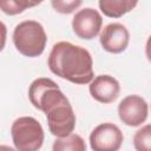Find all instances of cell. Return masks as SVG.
<instances>
[{"instance_id":"1","label":"cell","mask_w":151,"mask_h":151,"mask_svg":"<svg viewBox=\"0 0 151 151\" xmlns=\"http://www.w3.org/2000/svg\"><path fill=\"white\" fill-rule=\"evenodd\" d=\"M31 104L46 114L50 132L58 137L71 134L76 126V114L58 85L48 78H38L28 88Z\"/></svg>"},{"instance_id":"2","label":"cell","mask_w":151,"mask_h":151,"mask_svg":"<svg viewBox=\"0 0 151 151\" xmlns=\"http://www.w3.org/2000/svg\"><path fill=\"white\" fill-rule=\"evenodd\" d=\"M47 64L52 73L73 84H88L94 79L90 52L68 41H59L53 45Z\"/></svg>"},{"instance_id":"3","label":"cell","mask_w":151,"mask_h":151,"mask_svg":"<svg viewBox=\"0 0 151 151\" xmlns=\"http://www.w3.org/2000/svg\"><path fill=\"white\" fill-rule=\"evenodd\" d=\"M47 35L42 25L34 20H26L18 24L13 31V44L25 57L34 58L40 55L46 46Z\"/></svg>"},{"instance_id":"4","label":"cell","mask_w":151,"mask_h":151,"mask_svg":"<svg viewBox=\"0 0 151 151\" xmlns=\"http://www.w3.org/2000/svg\"><path fill=\"white\" fill-rule=\"evenodd\" d=\"M13 144L18 151H38L44 143L41 124L33 117H20L11 127Z\"/></svg>"},{"instance_id":"5","label":"cell","mask_w":151,"mask_h":151,"mask_svg":"<svg viewBox=\"0 0 151 151\" xmlns=\"http://www.w3.org/2000/svg\"><path fill=\"white\" fill-rule=\"evenodd\" d=\"M123 132L112 123H103L90 134V145L93 151H118L123 144Z\"/></svg>"},{"instance_id":"6","label":"cell","mask_w":151,"mask_h":151,"mask_svg":"<svg viewBox=\"0 0 151 151\" xmlns=\"http://www.w3.org/2000/svg\"><path fill=\"white\" fill-rule=\"evenodd\" d=\"M103 25V18L97 9L91 7L78 11L72 20V28L77 37L91 40L97 37Z\"/></svg>"},{"instance_id":"7","label":"cell","mask_w":151,"mask_h":151,"mask_svg":"<svg viewBox=\"0 0 151 151\" xmlns=\"http://www.w3.org/2000/svg\"><path fill=\"white\" fill-rule=\"evenodd\" d=\"M149 113V106L145 99L139 96L132 94L125 97L118 105V114L120 120L127 126L142 125Z\"/></svg>"},{"instance_id":"8","label":"cell","mask_w":151,"mask_h":151,"mask_svg":"<svg viewBox=\"0 0 151 151\" xmlns=\"http://www.w3.org/2000/svg\"><path fill=\"white\" fill-rule=\"evenodd\" d=\"M99 40L105 51L110 53H122L129 45L130 33L124 25L119 22H112L103 28Z\"/></svg>"},{"instance_id":"9","label":"cell","mask_w":151,"mask_h":151,"mask_svg":"<svg viewBox=\"0 0 151 151\" xmlns=\"http://www.w3.org/2000/svg\"><path fill=\"white\" fill-rule=\"evenodd\" d=\"M90 94L99 103L109 104L114 101L120 92V85L118 80L109 74H101L96 77L90 83Z\"/></svg>"},{"instance_id":"10","label":"cell","mask_w":151,"mask_h":151,"mask_svg":"<svg viewBox=\"0 0 151 151\" xmlns=\"http://www.w3.org/2000/svg\"><path fill=\"white\" fill-rule=\"evenodd\" d=\"M137 1L132 0H100L98 2L101 12L110 18H119L132 11L137 6Z\"/></svg>"},{"instance_id":"11","label":"cell","mask_w":151,"mask_h":151,"mask_svg":"<svg viewBox=\"0 0 151 151\" xmlns=\"http://www.w3.org/2000/svg\"><path fill=\"white\" fill-rule=\"evenodd\" d=\"M52 151H86V144L79 134L71 133L66 137L57 138L53 143Z\"/></svg>"},{"instance_id":"12","label":"cell","mask_w":151,"mask_h":151,"mask_svg":"<svg viewBox=\"0 0 151 151\" xmlns=\"http://www.w3.org/2000/svg\"><path fill=\"white\" fill-rule=\"evenodd\" d=\"M136 151H151V124L139 129L133 136Z\"/></svg>"},{"instance_id":"13","label":"cell","mask_w":151,"mask_h":151,"mask_svg":"<svg viewBox=\"0 0 151 151\" xmlns=\"http://www.w3.org/2000/svg\"><path fill=\"white\" fill-rule=\"evenodd\" d=\"M39 2H31L27 0H2L0 2L1 11L8 15H15L24 12L28 7H33Z\"/></svg>"},{"instance_id":"14","label":"cell","mask_w":151,"mask_h":151,"mask_svg":"<svg viewBox=\"0 0 151 151\" xmlns=\"http://www.w3.org/2000/svg\"><path fill=\"white\" fill-rule=\"evenodd\" d=\"M83 4V1L80 0H73V1H59V0H53L51 2V5L53 6V8L63 14H70L72 13L74 9H77L80 5Z\"/></svg>"},{"instance_id":"15","label":"cell","mask_w":151,"mask_h":151,"mask_svg":"<svg viewBox=\"0 0 151 151\" xmlns=\"http://www.w3.org/2000/svg\"><path fill=\"white\" fill-rule=\"evenodd\" d=\"M145 54H146L147 60L151 63V35L147 38V41L145 45Z\"/></svg>"},{"instance_id":"16","label":"cell","mask_w":151,"mask_h":151,"mask_svg":"<svg viewBox=\"0 0 151 151\" xmlns=\"http://www.w3.org/2000/svg\"><path fill=\"white\" fill-rule=\"evenodd\" d=\"M0 151H18V150H14L13 147L7 145H0Z\"/></svg>"}]
</instances>
